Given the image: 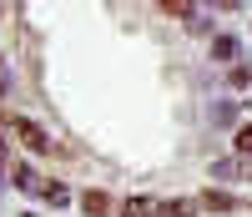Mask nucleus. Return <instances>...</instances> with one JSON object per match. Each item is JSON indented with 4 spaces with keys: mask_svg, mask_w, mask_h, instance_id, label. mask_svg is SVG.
Instances as JSON below:
<instances>
[{
    "mask_svg": "<svg viewBox=\"0 0 252 217\" xmlns=\"http://www.w3.org/2000/svg\"><path fill=\"white\" fill-rule=\"evenodd\" d=\"M15 137H20V142H26L31 151H51V137H46V132H40V126H35V121H15Z\"/></svg>",
    "mask_w": 252,
    "mask_h": 217,
    "instance_id": "nucleus-1",
    "label": "nucleus"
},
{
    "mask_svg": "<svg viewBox=\"0 0 252 217\" xmlns=\"http://www.w3.org/2000/svg\"><path fill=\"white\" fill-rule=\"evenodd\" d=\"M106 207H111L106 192H86V197H81V212H86V217H106Z\"/></svg>",
    "mask_w": 252,
    "mask_h": 217,
    "instance_id": "nucleus-2",
    "label": "nucleus"
},
{
    "mask_svg": "<svg viewBox=\"0 0 252 217\" xmlns=\"http://www.w3.org/2000/svg\"><path fill=\"white\" fill-rule=\"evenodd\" d=\"M121 212H126V217H152V212H157V202H152V197H131Z\"/></svg>",
    "mask_w": 252,
    "mask_h": 217,
    "instance_id": "nucleus-3",
    "label": "nucleus"
},
{
    "mask_svg": "<svg viewBox=\"0 0 252 217\" xmlns=\"http://www.w3.org/2000/svg\"><path fill=\"white\" fill-rule=\"evenodd\" d=\"M202 207H212V212H232V197H227V192H202Z\"/></svg>",
    "mask_w": 252,
    "mask_h": 217,
    "instance_id": "nucleus-4",
    "label": "nucleus"
},
{
    "mask_svg": "<svg viewBox=\"0 0 252 217\" xmlns=\"http://www.w3.org/2000/svg\"><path fill=\"white\" fill-rule=\"evenodd\" d=\"M192 212H197L192 202H166V207H161V217H192Z\"/></svg>",
    "mask_w": 252,
    "mask_h": 217,
    "instance_id": "nucleus-5",
    "label": "nucleus"
},
{
    "mask_svg": "<svg viewBox=\"0 0 252 217\" xmlns=\"http://www.w3.org/2000/svg\"><path fill=\"white\" fill-rule=\"evenodd\" d=\"M10 177H15L20 187H35V177H31V167H26V162H15V172H10Z\"/></svg>",
    "mask_w": 252,
    "mask_h": 217,
    "instance_id": "nucleus-6",
    "label": "nucleus"
},
{
    "mask_svg": "<svg viewBox=\"0 0 252 217\" xmlns=\"http://www.w3.org/2000/svg\"><path fill=\"white\" fill-rule=\"evenodd\" d=\"M237 151H242V157H252V126H242V132H237Z\"/></svg>",
    "mask_w": 252,
    "mask_h": 217,
    "instance_id": "nucleus-7",
    "label": "nucleus"
},
{
    "mask_svg": "<svg viewBox=\"0 0 252 217\" xmlns=\"http://www.w3.org/2000/svg\"><path fill=\"white\" fill-rule=\"evenodd\" d=\"M161 10H166V15H192V5H187V0H166Z\"/></svg>",
    "mask_w": 252,
    "mask_h": 217,
    "instance_id": "nucleus-8",
    "label": "nucleus"
},
{
    "mask_svg": "<svg viewBox=\"0 0 252 217\" xmlns=\"http://www.w3.org/2000/svg\"><path fill=\"white\" fill-rule=\"evenodd\" d=\"M0 91H5V66H0Z\"/></svg>",
    "mask_w": 252,
    "mask_h": 217,
    "instance_id": "nucleus-9",
    "label": "nucleus"
}]
</instances>
